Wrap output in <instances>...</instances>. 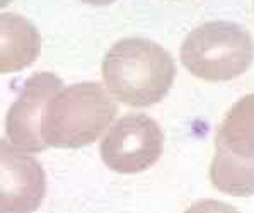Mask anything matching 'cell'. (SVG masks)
<instances>
[{
	"label": "cell",
	"mask_w": 254,
	"mask_h": 213,
	"mask_svg": "<svg viewBox=\"0 0 254 213\" xmlns=\"http://www.w3.org/2000/svg\"><path fill=\"white\" fill-rule=\"evenodd\" d=\"M109 96L133 107H147L166 98L176 79L167 50L145 38H125L109 48L103 61Z\"/></svg>",
	"instance_id": "cell-1"
},
{
	"label": "cell",
	"mask_w": 254,
	"mask_h": 213,
	"mask_svg": "<svg viewBox=\"0 0 254 213\" xmlns=\"http://www.w3.org/2000/svg\"><path fill=\"white\" fill-rule=\"evenodd\" d=\"M118 114V104L97 82L62 87L46 103L41 140L46 147L80 149L96 142Z\"/></svg>",
	"instance_id": "cell-2"
},
{
	"label": "cell",
	"mask_w": 254,
	"mask_h": 213,
	"mask_svg": "<svg viewBox=\"0 0 254 213\" xmlns=\"http://www.w3.org/2000/svg\"><path fill=\"white\" fill-rule=\"evenodd\" d=\"M181 61L198 79L208 82L232 80L253 65L254 43L239 24L205 22L186 36Z\"/></svg>",
	"instance_id": "cell-3"
},
{
	"label": "cell",
	"mask_w": 254,
	"mask_h": 213,
	"mask_svg": "<svg viewBox=\"0 0 254 213\" xmlns=\"http://www.w3.org/2000/svg\"><path fill=\"white\" fill-rule=\"evenodd\" d=\"M210 179L227 195H254V94L237 101L218 126Z\"/></svg>",
	"instance_id": "cell-4"
},
{
	"label": "cell",
	"mask_w": 254,
	"mask_h": 213,
	"mask_svg": "<svg viewBox=\"0 0 254 213\" xmlns=\"http://www.w3.org/2000/svg\"><path fill=\"white\" fill-rule=\"evenodd\" d=\"M164 133L155 119L143 113L120 118L101 142L104 164L118 174H138L161 159Z\"/></svg>",
	"instance_id": "cell-5"
},
{
	"label": "cell",
	"mask_w": 254,
	"mask_h": 213,
	"mask_svg": "<svg viewBox=\"0 0 254 213\" xmlns=\"http://www.w3.org/2000/svg\"><path fill=\"white\" fill-rule=\"evenodd\" d=\"M46 195L41 164L0 138V213H34Z\"/></svg>",
	"instance_id": "cell-6"
},
{
	"label": "cell",
	"mask_w": 254,
	"mask_h": 213,
	"mask_svg": "<svg viewBox=\"0 0 254 213\" xmlns=\"http://www.w3.org/2000/svg\"><path fill=\"white\" fill-rule=\"evenodd\" d=\"M62 87V80L52 72H38L26 80L5 118L7 137L14 147L34 154L46 149L41 140L43 111L52 96Z\"/></svg>",
	"instance_id": "cell-7"
},
{
	"label": "cell",
	"mask_w": 254,
	"mask_h": 213,
	"mask_svg": "<svg viewBox=\"0 0 254 213\" xmlns=\"http://www.w3.org/2000/svg\"><path fill=\"white\" fill-rule=\"evenodd\" d=\"M41 53V36L29 19L0 14V73L21 72Z\"/></svg>",
	"instance_id": "cell-8"
},
{
	"label": "cell",
	"mask_w": 254,
	"mask_h": 213,
	"mask_svg": "<svg viewBox=\"0 0 254 213\" xmlns=\"http://www.w3.org/2000/svg\"><path fill=\"white\" fill-rule=\"evenodd\" d=\"M185 213H241V212L236 210L232 205L224 203V201L200 200L191 205Z\"/></svg>",
	"instance_id": "cell-9"
},
{
	"label": "cell",
	"mask_w": 254,
	"mask_h": 213,
	"mask_svg": "<svg viewBox=\"0 0 254 213\" xmlns=\"http://www.w3.org/2000/svg\"><path fill=\"white\" fill-rule=\"evenodd\" d=\"M85 3H92V5H108V3H113L115 0H82Z\"/></svg>",
	"instance_id": "cell-10"
},
{
	"label": "cell",
	"mask_w": 254,
	"mask_h": 213,
	"mask_svg": "<svg viewBox=\"0 0 254 213\" xmlns=\"http://www.w3.org/2000/svg\"><path fill=\"white\" fill-rule=\"evenodd\" d=\"M10 2H12V0H0V9H3L5 5H9Z\"/></svg>",
	"instance_id": "cell-11"
}]
</instances>
